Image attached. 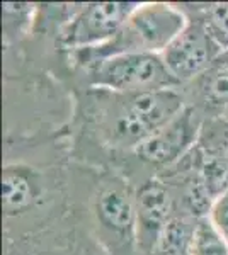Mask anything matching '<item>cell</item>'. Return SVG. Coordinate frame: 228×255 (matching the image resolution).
<instances>
[{
  "label": "cell",
  "mask_w": 228,
  "mask_h": 255,
  "mask_svg": "<svg viewBox=\"0 0 228 255\" xmlns=\"http://www.w3.org/2000/svg\"><path fill=\"white\" fill-rule=\"evenodd\" d=\"M196 220L191 216L171 218L162 230L159 240L153 249V255H189Z\"/></svg>",
  "instance_id": "10"
},
{
  "label": "cell",
  "mask_w": 228,
  "mask_h": 255,
  "mask_svg": "<svg viewBox=\"0 0 228 255\" xmlns=\"http://www.w3.org/2000/svg\"><path fill=\"white\" fill-rule=\"evenodd\" d=\"M189 255H228V244L206 218L196 220Z\"/></svg>",
  "instance_id": "15"
},
{
  "label": "cell",
  "mask_w": 228,
  "mask_h": 255,
  "mask_svg": "<svg viewBox=\"0 0 228 255\" xmlns=\"http://www.w3.org/2000/svg\"><path fill=\"white\" fill-rule=\"evenodd\" d=\"M217 61H227V63H228V53H225V55H222Z\"/></svg>",
  "instance_id": "17"
},
{
  "label": "cell",
  "mask_w": 228,
  "mask_h": 255,
  "mask_svg": "<svg viewBox=\"0 0 228 255\" xmlns=\"http://www.w3.org/2000/svg\"><path fill=\"white\" fill-rule=\"evenodd\" d=\"M194 15H198L206 31L220 48L222 55L228 53V2H215L193 5Z\"/></svg>",
  "instance_id": "13"
},
{
  "label": "cell",
  "mask_w": 228,
  "mask_h": 255,
  "mask_svg": "<svg viewBox=\"0 0 228 255\" xmlns=\"http://www.w3.org/2000/svg\"><path fill=\"white\" fill-rule=\"evenodd\" d=\"M196 146L205 155L228 162V119L222 116L205 119Z\"/></svg>",
  "instance_id": "14"
},
{
  "label": "cell",
  "mask_w": 228,
  "mask_h": 255,
  "mask_svg": "<svg viewBox=\"0 0 228 255\" xmlns=\"http://www.w3.org/2000/svg\"><path fill=\"white\" fill-rule=\"evenodd\" d=\"M186 15L188 22L184 29L162 51L165 67L181 85L201 77L222 56V51L211 39L203 20L193 14Z\"/></svg>",
  "instance_id": "5"
},
{
  "label": "cell",
  "mask_w": 228,
  "mask_h": 255,
  "mask_svg": "<svg viewBox=\"0 0 228 255\" xmlns=\"http://www.w3.org/2000/svg\"><path fill=\"white\" fill-rule=\"evenodd\" d=\"M208 220L215 226V230L222 235L223 240L228 244V191L213 203V206L210 209Z\"/></svg>",
  "instance_id": "16"
},
{
  "label": "cell",
  "mask_w": 228,
  "mask_h": 255,
  "mask_svg": "<svg viewBox=\"0 0 228 255\" xmlns=\"http://www.w3.org/2000/svg\"><path fill=\"white\" fill-rule=\"evenodd\" d=\"M222 118H225V119H228V108L225 109V113H223V114H222Z\"/></svg>",
  "instance_id": "18"
},
{
  "label": "cell",
  "mask_w": 228,
  "mask_h": 255,
  "mask_svg": "<svg viewBox=\"0 0 228 255\" xmlns=\"http://www.w3.org/2000/svg\"><path fill=\"white\" fill-rule=\"evenodd\" d=\"M138 5V2L85 3L65 24L61 44L75 51L101 46L118 34Z\"/></svg>",
  "instance_id": "4"
},
{
  "label": "cell",
  "mask_w": 228,
  "mask_h": 255,
  "mask_svg": "<svg viewBox=\"0 0 228 255\" xmlns=\"http://www.w3.org/2000/svg\"><path fill=\"white\" fill-rule=\"evenodd\" d=\"M188 106V97L179 89L128 94L118 116L114 136L135 148L142 139L172 121Z\"/></svg>",
  "instance_id": "3"
},
{
  "label": "cell",
  "mask_w": 228,
  "mask_h": 255,
  "mask_svg": "<svg viewBox=\"0 0 228 255\" xmlns=\"http://www.w3.org/2000/svg\"><path fill=\"white\" fill-rule=\"evenodd\" d=\"M135 233L145 252H153L162 230L174 216V197L159 179H150L135 194Z\"/></svg>",
  "instance_id": "7"
},
{
  "label": "cell",
  "mask_w": 228,
  "mask_h": 255,
  "mask_svg": "<svg viewBox=\"0 0 228 255\" xmlns=\"http://www.w3.org/2000/svg\"><path fill=\"white\" fill-rule=\"evenodd\" d=\"M89 82L94 87L124 96L181 87L165 67L162 55L153 53H130L94 61L89 65Z\"/></svg>",
  "instance_id": "2"
},
{
  "label": "cell",
  "mask_w": 228,
  "mask_h": 255,
  "mask_svg": "<svg viewBox=\"0 0 228 255\" xmlns=\"http://www.w3.org/2000/svg\"><path fill=\"white\" fill-rule=\"evenodd\" d=\"M196 85L194 99L196 104L193 106L200 113H205V119L220 118L228 108V63L217 61L208 72L193 80Z\"/></svg>",
  "instance_id": "8"
},
{
  "label": "cell",
  "mask_w": 228,
  "mask_h": 255,
  "mask_svg": "<svg viewBox=\"0 0 228 255\" xmlns=\"http://www.w3.org/2000/svg\"><path fill=\"white\" fill-rule=\"evenodd\" d=\"M203 119L193 106H186L172 121L142 139L133 153L142 162L157 167H171L196 146Z\"/></svg>",
  "instance_id": "6"
},
{
  "label": "cell",
  "mask_w": 228,
  "mask_h": 255,
  "mask_svg": "<svg viewBox=\"0 0 228 255\" xmlns=\"http://www.w3.org/2000/svg\"><path fill=\"white\" fill-rule=\"evenodd\" d=\"M186 22H188L186 12L174 3H140L113 39L101 46L75 51V55L87 65L109 56L130 55V53L162 55L171 41L184 29Z\"/></svg>",
  "instance_id": "1"
},
{
  "label": "cell",
  "mask_w": 228,
  "mask_h": 255,
  "mask_svg": "<svg viewBox=\"0 0 228 255\" xmlns=\"http://www.w3.org/2000/svg\"><path fill=\"white\" fill-rule=\"evenodd\" d=\"M97 216L111 232H135V197L118 184L104 186L97 194Z\"/></svg>",
  "instance_id": "9"
},
{
  "label": "cell",
  "mask_w": 228,
  "mask_h": 255,
  "mask_svg": "<svg viewBox=\"0 0 228 255\" xmlns=\"http://www.w3.org/2000/svg\"><path fill=\"white\" fill-rule=\"evenodd\" d=\"M194 150H196V175L215 203L228 191V162L205 155L198 146H194Z\"/></svg>",
  "instance_id": "12"
},
{
  "label": "cell",
  "mask_w": 228,
  "mask_h": 255,
  "mask_svg": "<svg viewBox=\"0 0 228 255\" xmlns=\"http://www.w3.org/2000/svg\"><path fill=\"white\" fill-rule=\"evenodd\" d=\"M34 199L32 180L19 167H5L2 179V203L7 215L27 208Z\"/></svg>",
  "instance_id": "11"
}]
</instances>
